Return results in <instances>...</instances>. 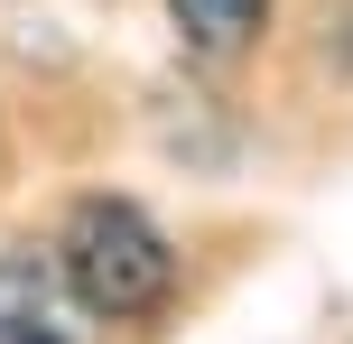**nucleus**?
Listing matches in <instances>:
<instances>
[{"instance_id":"1","label":"nucleus","mask_w":353,"mask_h":344,"mask_svg":"<svg viewBox=\"0 0 353 344\" xmlns=\"http://www.w3.org/2000/svg\"><path fill=\"white\" fill-rule=\"evenodd\" d=\"M56 279L74 289V307L93 326H130V316H159L176 289V252L168 233L140 214L130 196H84L56 233Z\"/></svg>"},{"instance_id":"3","label":"nucleus","mask_w":353,"mask_h":344,"mask_svg":"<svg viewBox=\"0 0 353 344\" xmlns=\"http://www.w3.org/2000/svg\"><path fill=\"white\" fill-rule=\"evenodd\" d=\"M168 19H176V47L186 56L223 65V56H242L270 28V0H168Z\"/></svg>"},{"instance_id":"2","label":"nucleus","mask_w":353,"mask_h":344,"mask_svg":"<svg viewBox=\"0 0 353 344\" xmlns=\"http://www.w3.org/2000/svg\"><path fill=\"white\" fill-rule=\"evenodd\" d=\"M0 344H93V316L47 261L0 252Z\"/></svg>"}]
</instances>
